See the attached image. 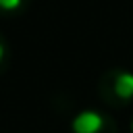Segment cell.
Returning <instances> with one entry per match:
<instances>
[{"mask_svg":"<svg viewBox=\"0 0 133 133\" xmlns=\"http://www.w3.org/2000/svg\"><path fill=\"white\" fill-rule=\"evenodd\" d=\"M4 56H6V48H4V44L0 42V64L4 62Z\"/></svg>","mask_w":133,"mask_h":133,"instance_id":"cell-4","label":"cell"},{"mask_svg":"<svg viewBox=\"0 0 133 133\" xmlns=\"http://www.w3.org/2000/svg\"><path fill=\"white\" fill-rule=\"evenodd\" d=\"M23 4V0H0V8L2 10H17Z\"/></svg>","mask_w":133,"mask_h":133,"instance_id":"cell-3","label":"cell"},{"mask_svg":"<svg viewBox=\"0 0 133 133\" xmlns=\"http://www.w3.org/2000/svg\"><path fill=\"white\" fill-rule=\"evenodd\" d=\"M131 131H133V125H131Z\"/></svg>","mask_w":133,"mask_h":133,"instance_id":"cell-5","label":"cell"},{"mask_svg":"<svg viewBox=\"0 0 133 133\" xmlns=\"http://www.w3.org/2000/svg\"><path fill=\"white\" fill-rule=\"evenodd\" d=\"M104 127V116L94 110H85L75 116L73 121V131L75 133H100Z\"/></svg>","mask_w":133,"mask_h":133,"instance_id":"cell-1","label":"cell"},{"mask_svg":"<svg viewBox=\"0 0 133 133\" xmlns=\"http://www.w3.org/2000/svg\"><path fill=\"white\" fill-rule=\"evenodd\" d=\"M114 91L125 102L129 98H133V73H118V77L114 81Z\"/></svg>","mask_w":133,"mask_h":133,"instance_id":"cell-2","label":"cell"}]
</instances>
